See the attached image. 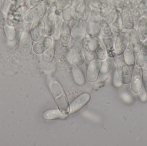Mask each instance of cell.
Masks as SVG:
<instances>
[{"mask_svg":"<svg viewBox=\"0 0 147 146\" xmlns=\"http://www.w3.org/2000/svg\"><path fill=\"white\" fill-rule=\"evenodd\" d=\"M128 35V45L134 54H139L142 48L141 40L135 28L127 30Z\"/></svg>","mask_w":147,"mask_h":146,"instance_id":"cell-14","label":"cell"},{"mask_svg":"<svg viewBox=\"0 0 147 146\" xmlns=\"http://www.w3.org/2000/svg\"><path fill=\"white\" fill-rule=\"evenodd\" d=\"M53 43V39L51 37L45 36L43 39L36 42L32 48L33 51L37 55H42Z\"/></svg>","mask_w":147,"mask_h":146,"instance_id":"cell-16","label":"cell"},{"mask_svg":"<svg viewBox=\"0 0 147 146\" xmlns=\"http://www.w3.org/2000/svg\"><path fill=\"white\" fill-rule=\"evenodd\" d=\"M90 99V96L88 93H84L79 96L71 103L69 114L77 112L84 106Z\"/></svg>","mask_w":147,"mask_h":146,"instance_id":"cell-15","label":"cell"},{"mask_svg":"<svg viewBox=\"0 0 147 146\" xmlns=\"http://www.w3.org/2000/svg\"><path fill=\"white\" fill-rule=\"evenodd\" d=\"M144 87H145V90L147 93V81L144 83Z\"/></svg>","mask_w":147,"mask_h":146,"instance_id":"cell-45","label":"cell"},{"mask_svg":"<svg viewBox=\"0 0 147 146\" xmlns=\"http://www.w3.org/2000/svg\"><path fill=\"white\" fill-rule=\"evenodd\" d=\"M143 72L142 68L135 65L132 72L131 89L133 93L137 94L140 92L143 83Z\"/></svg>","mask_w":147,"mask_h":146,"instance_id":"cell-9","label":"cell"},{"mask_svg":"<svg viewBox=\"0 0 147 146\" xmlns=\"http://www.w3.org/2000/svg\"><path fill=\"white\" fill-rule=\"evenodd\" d=\"M140 0H126L124 7L128 8L130 9L138 7Z\"/></svg>","mask_w":147,"mask_h":146,"instance_id":"cell-37","label":"cell"},{"mask_svg":"<svg viewBox=\"0 0 147 146\" xmlns=\"http://www.w3.org/2000/svg\"><path fill=\"white\" fill-rule=\"evenodd\" d=\"M71 0H69L62 10V16L64 21L69 22L73 18L71 5Z\"/></svg>","mask_w":147,"mask_h":146,"instance_id":"cell-31","label":"cell"},{"mask_svg":"<svg viewBox=\"0 0 147 146\" xmlns=\"http://www.w3.org/2000/svg\"><path fill=\"white\" fill-rule=\"evenodd\" d=\"M64 21L62 16V10L56 9L55 17V33L52 36L53 38L56 40L59 39V33Z\"/></svg>","mask_w":147,"mask_h":146,"instance_id":"cell-27","label":"cell"},{"mask_svg":"<svg viewBox=\"0 0 147 146\" xmlns=\"http://www.w3.org/2000/svg\"><path fill=\"white\" fill-rule=\"evenodd\" d=\"M102 64L101 61L98 58H95L90 62L86 70V78L88 81L93 82L97 80Z\"/></svg>","mask_w":147,"mask_h":146,"instance_id":"cell-11","label":"cell"},{"mask_svg":"<svg viewBox=\"0 0 147 146\" xmlns=\"http://www.w3.org/2000/svg\"><path fill=\"white\" fill-rule=\"evenodd\" d=\"M114 84L115 86L117 87L121 86L123 84L119 79L116 71L115 72V74H114Z\"/></svg>","mask_w":147,"mask_h":146,"instance_id":"cell-43","label":"cell"},{"mask_svg":"<svg viewBox=\"0 0 147 146\" xmlns=\"http://www.w3.org/2000/svg\"><path fill=\"white\" fill-rule=\"evenodd\" d=\"M68 1L69 0H54L53 3L55 4L57 9L62 10Z\"/></svg>","mask_w":147,"mask_h":146,"instance_id":"cell-39","label":"cell"},{"mask_svg":"<svg viewBox=\"0 0 147 146\" xmlns=\"http://www.w3.org/2000/svg\"><path fill=\"white\" fill-rule=\"evenodd\" d=\"M57 7L53 3L51 6L47 8V11L45 15V25L46 27V35L52 37L55 31V17Z\"/></svg>","mask_w":147,"mask_h":146,"instance_id":"cell-6","label":"cell"},{"mask_svg":"<svg viewBox=\"0 0 147 146\" xmlns=\"http://www.w3.org/2000/svg\"><path fill=\"white\" fill-rule=\"evenodd\" d=\"M128 45V35L126 31H122L117 33L115 42L116 55L120 56L123 54Z\"/></svg>","mask_w":147,"mask_h":146,"instance_id":"cell-13","label":"cell"},{"mask_svg":"<svg viewBox=\"0 0 147 146\" xmlns=\"http://www.w3.org/2000/svg\"><path fill=\"white\" fill-rule=\"evenodd\" d=\"M105 64L109 69H112L115 66L114 60L112 57L108 56L105 59Z\"/></svg>","mask_w":147,"mask_h":146,"instance_id":"cell-40","label":"cell"},{"mask_svg":"<svg viewBox=\"0 0 147 146\" xmlns=\"http://www.w3.org/2000/svg\"><path fill=\"white\" fill-rule=\"evenodd\" d=\"M55 47L53 44L43 54V59L47 63H51L53 61L55 56Z\"/></svg>","mask_w":147,"mask_h":146,"instance_id":"cell-33","label":"cell"},{"mask_svg":"<svg viewBox=\"0 0 147 146\" xmlns=\"http://www.w3.org/2000/svg\"><path fill=\"white\" fill-rule=\"evenodd\" d=\"M71 38V29L68 22L64 21L59 33V41L63 45H68L70 42Z\"/></svg>","mask_w":147,"mask_h":146,"instance_id":"cell-21","label":"cell"},{"mask_svg":"<svg viewBox=\"0 0 147 146\" xmlns=\"http://www.w3.org/2000/svg\"><path fill=\"white\" fill-rule=\"evenodd\" d=\"M138 7L143 16H147V0H140Z\"/></svg>","mask_w":147,"mask_h":146,"instance_id":"cell-38","label":"cell"},{"mask_svg":"<svg viewBox=\"0 0 147 146\" xmlns=\"http://www.w3.org/2000/svg\"><path fill=\"white\" fill-rule=\"evenodd\" d=\"M47 9L46 6L43 3H40L27 11L24 16V20L28 23L33 22L36 19L45 16Z\"/></svg>","mask_w":147,"mask_h":146,"instance_id":"cell-8","label":"cell"},{"mask_svg":"<svg viewBox=\"0 0 147 146\" xmlns=\"http://www.w3.org/2000/svg\"><path fill=\"white\" fill-rule=\"evenodd\" d=\"M121 13L123 28L127 30L134 28V23L131 10L128 8L124 7L121 9Z\"/></svg>","mask_w":147,"mask_h":146,"instance_id":"cell-20","label":"cell"},{"mask_svg":"<svg viewBox=\"0 0 147 146\" xmlns=\"http://www.w3.org/2000/svg\"><path fill=\"white\" fill-rule=\"evenodd\" d=\"M72 58L74 62L78 66H81L84 62V55L81 43L74 42L72 49Z\"/></svg>","mask_w":147,"mask_h":146,"instance_id":"cell-18","label":"cell"},{"mask_svg":"<svg viewBox=\"0 0 147 146\" xmlns=\"http://www.w3.org/2000/svg\"><path fill=\"white\" fill-rule=\"evenodd\" d=\"M29 33L34 42H37L43 39L46 35L44 19L40 17L34 21L31 25Z\"/></svg>","mask_w":147,"mask_h":146,"instance_id":"cell-4","label":"cell"},{"mask_svg":"<svg viewBox=\"0 0 147 146\" xmlns=\"http://www.w3.org/2000/svg\"><path fill=\"white\" fill-rule=\"evenodd\" d=\"M90 2V0H83L77 8L76 15L81 21H86L90 16L92 9Z\"/></svg>","mask_w":147,"mask_h":146,"instance_id":"cell-17","label":"cell"},{"mask_svg":"<svg viewBox=\"0 0 147 146\" xmlns=\"http://www.w3.org/2000/svg\"><path fill=\"white\" fill-rule=\"evenodd\" d=\"M134 53L128 45L123 53L124 61L129 65V66H134L136 63L135 56Z\"/></svg>","mask_w":147,"mask_h":146,"instance_id":"cell-29","label":"cell"},{"mask_svg":"<svg viewBox=\"0 0 147 146\" xmlns=\"http://www.w3.org/2000/svg\"><path fill=\"white\" fill-rule=\"evenodd\" d=\"M131 10V13L133 16L134 19V28L136 29L138 25L139 21L141 19L142 17L143 16L140 9L139 8V7H136V8L130 9Z\"/></svg>","mask_w":147,"mask_h":146,"instance_id":"cell-34","label":"cell"},{"mask_svg":"<svg viewBox=\"0 0 147 146\" xmlns=\"http://www.w3.org/2000/svg\"><path fill=\"white\" fill-rule=\"evenodd\" d=\"M147 64V40L144 41L142 43L141 49L136 60V65L140 67H144Z\"/></svg>","mask_w":147,"mask_h":146,"instance_id":"cell-22","label":"cell"},{"mask_svg":"<svg viewBox=\"0 0 147 146\" xmlns=\"http://www.w3.org/2000/svg\"><path fill=\"white\" fill-rule=\"evenodd\" d=\"M116 71L119 79L123 84H128L131 82L132 72L129 65L124 60H120L117 63Z\"/></svg>","mask_w":147,"mask_h":146,"instance_id":"cell-7","label":"cell"},{"mask_svg":"<svg viewBox=\"0 0 147 146\" xmlns=\"http://www.w3.org/2000/svg\"><path fill=\"white\" fill-rule=\"evenodd\" d=\"M92 49L97 58L100 61H104L107 57V52L102 39L98 36L90 37Z\"/></svg>","mask_w":147,"mask_h":146,"instance_id":"cell-10","label":"cell"},{"mask_svg":"<svg viewBox=\"0 0 147 146\" xmlns=\"http://www.w3.org/2000/svg\"><path fill=\"white\" fill-rule=\"evenodd\" d=\"M102 18L100 11L92 9L90 16L86 22V33L89 37L99 35L101 32Z\"/></svg>","mask_w":147,"mask_h":146,"instance_id":"cell-2","label":"cell"},{"mask_svg":"<svg viewBox=\"0 0 147 146\" xmlns=\"http://www.w3.org/2000/svg\"><path fill=\"white\" fill-rule=\"evenodd\" d=\"M102 40L105 47L108 56L112 58L115 57L116 55L115 51V42L112 37H102Z\"/></svg>","mask_w":147,"mask_h":146,"instance_id":"cell-26","label":"cell"},{"mask_svg":"<svg viewBox=\"0 0 147 146\" xmlns=\"http://www.w3.org/2000/svg\"><path fill=\"white\" fill-rule=\"evenodd\" d=\"M80 21H81L79 19L77 15H76L72 18L69 22H68V23H69V25L71 29L72 30L75 29L78 27L80 24Z\"/></svg>","mask_w":147,"mask_h":146,"instance_id":"cell-36","label":"cell"},{"mask_svg":"<svg viewBox=\"0 0 147 146\" xmlns=\"http://www.w3.org/2000/svg\"><path fill=\"white\" fill-rule=\"evenodd\" d=\"M32 41L29 31H24L21 36L20 43V53L23 56L30 55L32 49Z\"/></svg>","mask_w":147,"mask_h":146,"instance_id":"cell-12","label":"cell"},{"mask_svg":"<svg viewBox=\"0 0 147 146\" xmlns=\"http://www.w3.org/2000/svg\"><path fill=\"white\" fill-rule=\"evenodd\" d=\"M40 1L42 2H44V1H45V0H40Z\"/></svg>","mask_w":147,"mask_h":146,"instance_id":"cell-47","label":"cell"},{"mask_svg":"<svg viewBox=\"0 0 147 146\" xmlns=\"http://www.w3.org/2000/svg\"><path fill=\"white\" fill-rule=\"evenodd\" d=\"M2 1H7V0H2Z\"/></svg>","mask_w":147,"mask_h":146,"instance_id":"cell-48","label":"cell"},{"mask_svg":"<svg viewBox=\"0 0 147 146\" xmlns=\"http://www.w3.org/2000/svg\"><path fill=\"white\" fill-rule=\"evenodd\" d=\"M104 19L109 24L114 33L117 34L123 31L121 10L114 8Z\"/></svg>","mask_w":147,"mask_h":146,"instance_id":"cell-5","label":"cell"},{"mask_svg":"<svg viewBox=\"0 0 147 146\" xmlns=\"http://www.w3.org/2000/svg\"><path fill=\"white\" fill-rule=\"evenodd\" d=\"M25 0H10L13 3L16 4H22Z\"/></svg>","mask_w":147,"mask_h":146,"instance_id":"cell-44","label":"cell"},{"mask_svg":"<svg viewBox=\"0 0 147 146\" xmlns=\"http://www.w3.org/2000/svg\"><path fill=\"white\" fill-rule=\"evenodd\" d=\"M68 117V115L62 114L59 110L53 109L45 111L42 113V117L44 120L51 121L55 119H65Z\"/></svg>","mask_w":147,"mask_h":146,"instance_id":"cell-25","label":"cell"},{"mask_svg":"<svg viewBox=\"0 0 147 146\" xmlns=\"http://www.w3.org/2000/svg\"><path fill=\"white\" fill-rule=\"evenodd\" d=\"M50 88L60 112L63 115H68L69 113L70 105L62 85L57 81H53L51 84Z\"/></svg>","mask_w":147,"mask_h":146,"instance_id":"cell-1","label":"cell"},{"mask_svg":"<svg viewBox=\"0 0 147 146\" xmlns=\"http://www.w3.org/2000/svg\"><path fill=\"white\" fill-rule=\"evenodd\" d=\"M86 61L90 62L96 58V55L92 49L90 38L89 36H86L80 41Z\"/></svg>","mask_w":147,"mask_h":146,"instance_id":"cell-19","label":"cell"},{"mask_svg":"<svg viewBox=\"0 0 147 146\" xmlns=\"http://www.w3.org/2000/svg\"><path fill=\"white\" fill-rule=\"evenodd\" d=\"M7 24V16L0 11V25L4 27Z\"/></svg>","mask_w":147,"mask_h":146,"instance_id":"cell-42","label":"cell"},{"mask_svg":"<svg viewBox=\"0 0 147 146\" xmlns=\"http://www.w3.org/2000/svg\"><path fill=\"white\" fill-rule=\"evenodd\" d=\"M86 21H80L78 27L71 30V38L74 42H80L81 39L86 36Z\"/></svg>","mask_w":147,"mask_h":146,"instance_id":"cell-23","label":"cell"},{"mask_svg":"<svg viewBox=\"0 0 147 146\" xmlns=\"http://www.w3.org/2000/svg\"><path fill=\"white\" fill-rule=\"evenodd\" d=\"M101 33L102 37H112L113 33L109 24L104 18H103L101 20Z\"/></svg>","mask_w":147,"mask_h":146,"instance_id":"cell-28","label":"cell"},{"mask_svg":"<svg viewBox=\"0 0 147 146\" xmlns=\"http://www.w3.org/2000/svg\"><path fill=\"white\" fill-rule=\"evenodd\" d=\"M4 31L6 38L9 41H13L16 38L17 33L14 26L7 24L4 26Z\"/></svg>","mask_w":147,"mask_h":146,"instance_id":"cell-32","label":"cell"},{"mask_svg":"<svg viewBox=\"0 0 147 146\" xmlns=\"http://www.w3.org/2000/svg\"><path fill=\"white\" fill-rule=\"evenodd\" d=\"M74 79L76 84L82 86L85 83V78L83 71L78 67H76L73 71Z\"/></svg>","mask_w":147,"mask_h":146,"instance_id":"cell-30","label":"cell"},{"mask_svg":"<svg viewBox=\"0 0 147 146\" xmlns=\"http://www.w3.org/2000/svg\"><path fill=\"white\" fill-rule=\"evenodd\" d=\"M40 3L41 2L40 0H28L27 2L26 3V6L29 9L34 7Z\"/></svg>","mask_w":147,"mask_h":146,"instance_id":"cell-41","label":"cell"},{"mask_svg":"<svg viewBox=\"0 0 147 146\" xmlns=\"http://www.w3.org/2000/svg\"><path fill=\"white\" fill-rule=\"evenodd\" d=\"M2 8V0H0V11Z\"/></svg>","mask_w":147,"mask_h":146,"instance_id":"cell-46","label":"cell"},{"mask_svg":"<svg viewBox=\"0 0 147 146\" xmlns=\"http://www.w3.org/2000/svg\"><path fill=\"white\" fill-rule=\"evenodd\" d=\"M109 1L111 3L114 7L119 10H121L124 7L126 0H109Z\"/></svg>","mask_w":147,"mask_h":146,"instance_id":"cell-35","label":"cell"},{"mask_svg":"<svg viewBox=\"0 0 147 146\" xmlns=\"http://www.w3.org/2000/svg\"><path fill=\"white\" fill-rule=\"evenodd\" d=\"M137 34L141 41L147 40V16H143L136 28Z\"/></svg>","mask_w":147,"mask_h":146,"instance_id":"cell-24","label":"cell"},{"mask_svg":"<svg viewBox=\"0 0 147 146\" xmlns=\"http://www.w3.org/2000/svg\"><path fill=\"white\" fill-rule=\"evenodd\" d=\"M24 7L22 4L13 3L10 5L7 16V24L15 26L22 19Z\"/></svg>","mask_w":147,"mask_h":146,"instance_id":"cell-3","label":"cell"}]
</instances>
